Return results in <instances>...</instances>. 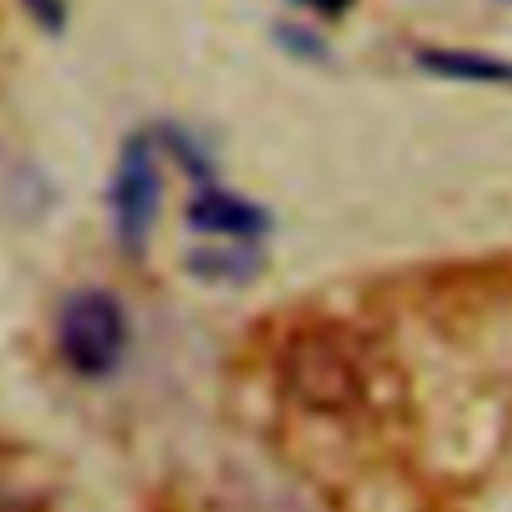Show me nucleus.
I'll return each instance as SVG.
<instances>
[{
  "label": "nucleus",
  "instance_id": "f257e3e1",
  "mask_svg": "<svg viewBox=\"0 0 512 512\" xmlns=\"http://www.w3.org/2000/svg\"><path fill=\"white\" fill-rule=\"evenodd\" d=\"M276 376L296 408L320 416H344L368 396V372L360 364V352L332 324L292 332L280 348Z\"/></svg>",
  "mask_w": 512,
  "mask_h": 512
},
{
  "label": "nucleus",
  "instance_id": "f03ea898",
  "mask_svg": "<svg viewBox=\"0 0 512 512\" xmlns=\"http://www.w3.org/2000/svg\"><path fill=\"white\" fill-rule=\"evenodd\" d=\"M56 344H60L64 364L84 380H100L116 372L128 348L124 304L104 288H76L60 304Z\"/></svg>",
  "mask_w": 512,
  "mask_h": 512
},
{
  "label": "nucleus",
  "instance_id": "7ed1b4c3",
  "mask_svg": "<svg viewBox=\"0 0 512 512\" xmlns=\"http://www.w3.org/2000/svg\"><path fill=\"white\" fill-rule=\"evenodd\" d=\"M108 204H112V228L120 248L128 256H144L156 212H160V164H156V144L148 136L124 140L112 172Z\"/></svg>",
  "mask_w": 512,
  "mask_h": 512
},
{
  "label": "nucleus",
  "instance_id": "20e7f679",
  "mask_svg": "<svg viewBox=\"0 0 512 512\" xmlns=\"http://www.w3.org/2000/svg\"><path fill=\"white\" fill-rule=\"evenodd\" d=\"M184 220L188 228L196 232H208V236H224V240H256L272 228V216L268 208L236 196V192H224V188H212L204 184L188 208H184Z\"/></svg>",
  "mask_w": 512,
  "mask_h": 512
},
{
  "label": "nucleus",
  "instance_id": "39448f33",
  "mask_svg": "<svg viewBox=\"0 0 512 512\" xmlns=\"http://www.w3.org/2000/svg\"><path fill=\"white\" fill-rule=\"evenodd\" d=\"M416 64L444 80L464 84H512V60L488 56V52H460V48H420Z\"/></svg>",
  "mask_w": 512,
  "mask_h": 512
},
{
  "label": "nucleus",
  "instance_id": "423d86ee",
  "mask_svg": "<svg viewBox=\"0 0 512 512\" xmlns=\"http://www.w3.org/2000/svg\"><path fill=\"white\" fill-rule=\"evenodd\" d=\"M260 248L252 240H232V244H212V248H192L184 256V268L208 284H244L260 272Z\"/></svg>",
  "mask_w": 512,
  "mask_h": 512
},
{
  "label": "nucleus",
  "instance_id": "0eeeda50",
  "mask_svg": "<svg viewBox=\"0 0 512 512\" xmlns=\"http://www.w3.org/2000/svg\"><path fill=\"white\" fill-rule=\"evenodd\" d=\"M24 8H28V16L44 28V32H60L64 28V0H20Z\"/></svg>",
  "mask_w": 512,
  "mask_h": 512
},
{
  "label": "nucleus",
  "instance_id": "6e6552de",
  "mask_svg": "<svg viewBox=\"0 0 512 512\" xmlns=\"http://www.w3.org/2000/svg\"><path fill=\"white\" fill-rule=\"evenodd\" d=\"M312 8H324V12H340L344 8V0H308Z\"/></svg>",
  "mask_w": 512,
  "mask_h": 512
},
{
  "label": "nucleus",
  "instance_id": "1a4fd4ad",
  "mask_svg": "<svg viewBox=\"0 0 512 512\" xmlns=\"http://www.w3.org/2000/svg\"><path fill=\"white\" fill-rule=\"evenodd\" d=\"M0 512H28L24 504H0Z\"/></svg>",
  "mask_w": 512,
  "mask_h": 512
}]
</instances>
